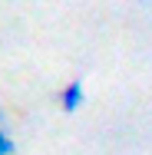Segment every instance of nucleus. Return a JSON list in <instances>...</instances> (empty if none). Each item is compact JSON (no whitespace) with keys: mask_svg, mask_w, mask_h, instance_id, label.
Wrapping results in <instances>:
<instances>
[{"mask_svg":"<svg viewBox=\"0 0 152 155\" xmlns=\"http://www.w3.org/2000/svg\"><path fill=\"white\" fill-rule=\"evenodd\" d=\"M83 99H86L83 79L66 83V86H63V93H60V106H63V112H79V109H83Z\"/></svg>","mask_w":152,"mask_h":155,"instance_id":"1","label":"nucleus"},{"mask_svg":"<svg viewBox=\"0 0 152 155\" xmlns=\"http://www.w3.org/2000/svg\"><path fill=\"white\" fill-rule=\"evenodd\" d=\"M13 152H17V145H13L10 132H7V112L0 109V155H13Z\"/></svg>","mask_w":152,"mask_h":155,"instance_id":"2","label":"nucleus"},{"mask_svg":"<svg viewBox=\"0 0 152 155\" xmlns=\"http://www.w3.org/2000/svg\"><path fill=\"white\" fill-rule=\"evenodd\" d=\"M139 3H146V0H139Z\"/></svg>","mask_w":152,"mask_h":155,"instance_id":"3","label":"nucleus"}]
</instances>
